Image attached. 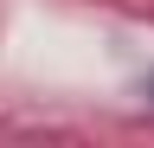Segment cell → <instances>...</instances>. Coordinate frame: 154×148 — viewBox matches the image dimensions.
I'll use <instances>...</instances> for the list:
<instances>
[{
    "instance_id": "cell-1",
    "label": "cell",
    "mask_w": 154,
    "mask_h": 148,
    "mask_svg": "<svg viewBox=\"0 0 154 148\" xmlns=\"http://www.w3.org/2000/svg\"><path fill=\"white\" fill-rule=\"evenodd\" d=\"M148 103H154V84H148Z\"/></svg>"
}]
</instances>
